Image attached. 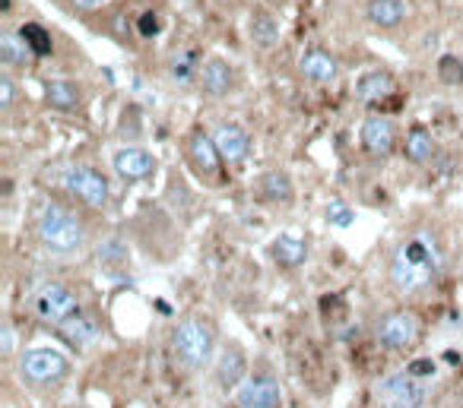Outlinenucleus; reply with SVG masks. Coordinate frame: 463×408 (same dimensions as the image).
<instances>
[{
    "instance_id": "1",
    "label": "nucleus",
    "mask_w": 463,
    "mask_h": 408,
    "mask_svg": "<svg viewBox=\"0 0 463 408\" xmlns=\"http://www.w3.org/2000/svg\"><path fill=\"white\" fill-rule=\"evenodd\" d=\"M442 266L444 256L442 247H438V237L432 231H419V235H413L397 247L391 260V279L397 291L416 295V291H422L442 276Z\"/></svg>"
},
{
    "instance_id": "2",
    "label": "nucleus",
    "mask_w": 463,
    "mask_h": 408,
    "mask_svg": "<svg viewBox=\"0 0 463 408\" xmlns=\"http://www.w3.org/2000/svg\"><path fill=\"white\" fill-rule=\"evenodd\" d=\"M38 237L48 250L55 254H73V250L83 247L86 241V229L83 221L73 212H67L63 206H45L42 219H38Z\"/></svg>"
},
{
    "instance_id": "3",
    "label": "nucleus",
    "mask_w": 463,
    "mask_h": 408,
    "mask_svg": "<svg viewBox=\"0 0 463 408\" xmlns=\"http://www.w3.org/2000/svg\"><path fill=\"white\" fill-rule=\"evenodd\" d=\"M175 352L188 367H204L213 352V329L204 320H184L175 329Z\"/></svg>"
},
{
    "instance_id": "4",
    "label": "nucleus",
    "mask_w": 463,
    "mask_h": 408,
    "mask_svg": "<svg viewBox=\"0 0 463 408\" xmlns=\"http://www.w3.org/2000/svg\"><path fill=\"white\" fill-rule=\"evenodd\" d=\"M63 187L71 190L80 203L92 209H102L108 203V180L102 178V171L89 165H73L63 171Z\"/></svg>"
},
{
    "instance_id": "5",
    "label": "nucleus",
    "mask_w": 463,
    "mask_h": 408,
    "mask_svg": "<svg viewBox=\"0 0 463 408\" xmlns=\"http://www.w3.org/2000/svg\"><path fill=\"white\" fill-rule=\"evenodd\" d=\"M188 159H190V168H194L200 178L213 180V184H219L223 180V153H219L216 139L210 137V133L204 130H194L188 137Z\"/></svg>"
},
{
    "instance_id": "6",
    "label": "nucleus",
    "mask_w": 463,
    "mask_h": 408,
    "mask_svg": "<svg viewBox=\"0 0 463 408\" xmlns=\"http://www.w3.org/2000/svg\"><path fill=\"white\" fill-rule=\"evenodd\" d=\"M32 304H36V313L45 323H63L67 317L77 313V295H73L71 288H63V285L51 282L38 291Z\"/></svg>"
},
{
    "instance_id": "7",
    "label": "nucleus",
    "mask_w": 463,
    "mask_h": 408,
    "mask_svg": "<svg viewBox=\"0 0 463 408\" xmlns=\"http://www.w3.org/2000/svg\"><path fill=\"white\" fill-rule=\"evenodd\" d=\"M67 374V358L55 348H32L22 354V377L32 383H55Z\"/></svg>"
},
{
    "instance_id": "8",
    "label": "nucleus",
    "mask_w": 463,
    "mask_h": 408,
    "mask_svg": "<svg viewBox=\"0 0 463 408\" xmlns=\"http://www.w3.org/2000/svg\"><path fill=\"white\" fill-rule=\"evenodd\" d=\"M419 339V317L409 311L387 313L378 323V342L387 348H409Z\"/></svg>"
},
{
    "instance_id": "9",
    "label": "nucleus",
    "mask_w": 463,
    "mask_h": 408,
    "mask_svg": "<svg viewBox=\"0 0 463 408\" xmlns=\"http://www.w3.org/2000/svg\"><path fill=\"white\" fill-rule=\"evenodd\" d=\"M299 77L315 86H330L340 79V61L327 48H305L299 54Z\"/></svg>"
},
{
    "instance_id": "10",
    "label": "nucleus",
    "mask_w": 463,
    "mask_h": 408,
    "mask_svg": "<svg viewBox=\"0 0 463 408\" xmlns=\"http://www.w3.org/2000/svg\"><path fill=\"white\" fill-rule=\"evenodd\" d=\"M114 171H118L121 180L134 184V180H147L156 174V155L147 153V149H137V146H124L118 149L112 159Z\"/></svg>"
},
{
    "instance_id": "11",
    "label": "nucleus",
    "mask_w": 463,
    "mask_h": 408,
    "mask_svg": "<svg viewBox=\"0 0 463 408\" xmlns=\"http://www.w3.org/2000/svg\"><path fill=\"white\" fill-rule=\"evenodd\" d=\"M200 89L210 98H225L235 89V67H232L225 57H206L204 67H200Z\"/></svg>"
},
{
    "instance_id": "12",
    "label": "nucleus",
    "mask_w": 463,
    "mask_h": 408,
    "mask_svg": "<svg viewBox=\"0 0 463 408\" xmlns=\"http://www.w3.org/2000/svg\"><path fill=\"white\" fill-rule=\"evenodd\" d=\"M397 146V133H393V124L387 118H366L362 124V149H366L372 159H387Z\"/></svg>"
},
{
    "instance_id": "13",
    "label": "nucleus",
    "mask_w": 463,
    "mask_h": 408,
    "mask_svg": "<svg viewBox=\"0 0 463 408\" xmlns=\"http://www.w3.org/2000/svg\"><path fill=\"white\" fill-rule=\"evenodd\" d=\"M416 380H419V377H413L407 371V374H400V377H391V380L381 387V393H384V399L391 402V408H422L425 389H422Z\"/></svg>"
},
{
    "instance_id": "14",
    "label": "nucleus",
    "mask_w": 463,
    "mask_h": 408,
    "mask_svg": "<svg viewBox=\"0 0 463 408\" xmlns=\"http://www.w3.org/2000/svg\"><path fill=\"white\" fill-rule=\"evenodd\" d=\"M32 61H38V57L22 42L20 29H4V35H0V63H4V70L7 73H20V70L32 67Z\"/></svg>"
},
{
    "instance_id": "15",
    "label": "nucleus",
    "mask_w": 463,
    "mask_h": 408,
    "mask_svg": "<svg viewBox=\"0 0 463 408\" xmlns=\"http://www.w3.org/2000/svg\"><path fill=\"white\" fill-rule=\"evenodd\" d=\"M213 139H216L219 153H223V159L229 162V165H239V162H245L248 153H251V137H248L239 124H219L216 130H213Z\"/></svg>"
},
{
    "instance_id": "16",
    "label": "nucleus",
    "mask_w": 463,
    "mask_h": 408,
    "mask_svg": "<svg viewBox=\"0 0 463 408\" xmlns=\"http://www.w3.org/2000/svg\"><path fill=\"white\" fill-rule=\"evenodd\" d=\"M241 408H280V387L274 377H254L239 389Z\"/></svg>"
},
{
    "instance_id": "17",
    "label": "nucleus",
    "mask_w": 463,
    "mask_h": 408,
    "mask_svg": "<svg viewBox=\"0 0 463 408\" xmlns=\"http://www.w3.org/2000/svg\"><path fill=\"white\" fill-rule=\"evenodd\" d=\"M248 35H251V42L257 45V48H274V45H280V20H276L270 10L264 7H254L251 16H248Z\"/></svg>"
},
{
    "instance_id": "18",
    "label": "nucleus",
    "mask_w": 463,
    "mask_h": 408,
    "mask_svg": "<svg viewBox=\"0 0 463 408\" xmlns=\"http://www.w3.org/2000/svg\"><path fill=\"white\" fill-rule=\"evenodd\" d=\"M45 104L51 111H63V114H71L83 104V89H80L73 79H48L45 83Z\"/></svg>"
},
{
    "instance_id": "19",
    "label": "nucleus",
    "mask_w": 463,
    "mask_h": 408,
    "mask_svg": "<svg viewBox=\"0 0 463 408\" xmlns=\"http://www.w3.org/2000/svg\"><path fill=\"white\" fill-rule=\"evenodd\" d=\"M200 67H204L200 54L188 48V51H175V54L169 57V63H165V73H169V83L188 89L190 83H197V79H200Z\"/></svg>"
},
{
    "instance_id": "20",
    "label": "nucleus",
    "mask_w": 463,
    "mask_h": 408,
    "mask_svg": "<svg viewBox=\"0 0 463 408\" xmlns=\"http://www.w3.org/2000/svg\"><path fill=\"white\" fill-rule=\"evenodd\" d=\"M393 92V77L387 70H368L356 79V98L362 104H378Z\"/></svg>"
},
{
    "instance_id": "21",
    "label": "nucleus",
    "mask_w": 463,
    "mask_h": 408,
    "mask_svg": "<svg viewBox=\"0 0 463 408\" xmlns=\"http://www.w3.org/2000/svg\"><path fill=\"white\" fill-rule=\"evenodd\" d=\"M366 16L375 29H400L403 20H407V0H368Z\"/></svg>"
},
{
    "instance_id": "22",
    "label": "nucleus",
    "mask_w": 463,
    "mask_h": 408,
    "mask_svg": "<svg viewBox=\"0 0 463 408\" xmlns=\"http://www.w3.org/2000/svg\"><path fill=\"white\" fill-rule=\"evenodd\" d=\"M270 254H274V260L280 266L295 270V266H302L305 260H308V244L299 241V237H292V235H280L274 241V247H270Z\"/></svg>"
},
{
    "instance_id": "23",
    "label": "nucleus",
    "mask_w": 463,
    "mask_h": 408,
    "mask_svg": "<svg viewBox=\"0 0 463 408\" xmlns=\"http://www.w3.org/2000/svg\"><path fill=\"white\" fill-rule=\"evenodd\" d=\"M61 336L67 342H71L73 348H86L89 342H96V336H98V329H96V323L92 320H86V317H67L61 323Z\"/></svg>"
},
{
    "instance_id": "24",
    "label": "nucleus",
    "mask_w": 463,
    "mask_h": 408,
    "mask_svg": "<svg viewBox=\"0 0 463 408\" xmlns=\"http://www.w3.org/2000/svg\"><path fill=\"white\" fill-rule=\"evenodd\" d=\"M20 35H22V42L32 48V54H36L38 61L55 54V38H51V32L42 26V22H22Z\"/></svg>"
},
{
    "instance_id": "25",
    "label": "nucleus",
    "mask_w": 463,
    "mask_h": 408,
    "mask_svg": "<svg viewBox=\"0 0 463 408\" xmlns=\"http://www.w3.org/2000/svg\"><path fill=\"white\" fill-rule=\"evenodd\" d=\"M403 153H407V159L413 162V165H422V162L435 159V137L428 130H422V127H416V130H409Z\"/></svg>"
},
{
    "instance_id": "26",
    "label": "nucleus",
    "mask_w": 463,
    "mask_h": 408,
    "mask_svg": "<svg viewBox=\"0 0 463 408\" xmlns=\"http://www.w3.org/2000/svg\"><path fill=\"white\" fill-rule=\"evenodd\" d=\"M260 196L270 203H289L295 196L292 190V180H289V174L282 171H267L264 178H260Z\"/></svg>"
},
{
    "instance_id": "27",
    "label": "nucleus",
    "mask_w": 463,
    "mask_h": 408,
    "mask_svg": "<svg viewBox=\"0 0 463 408\" xmlns=\"http://www.w3.org/2000/svg\"><path fill=\"white\" fill-rule=\"evenodd\" d=\"M216 377L223 387H235V383L245 377V354H241L239 348H225V354L219 358Z\"/></svg>"
},
{
    "instance_id": "28",
    "label": "nucleus",
    "mask_w": 463,
    "mask_h": 408,
    "mask_svg": "<svg viewBox=\"0 0 463 408\" xmlns=\"http://www.w3.org/2000/svg\"><path fill=\"white\" fill-rule=\"evenodd\" d=\"M438 79L444 86H463V57L457 54L438 57Z\"/></svg>"
},
{
    "instance_id": "29",
    "label": "nucleus",
    "mask_w": 463,
    "mask_h": 408,
    "mask_svg": "<svg viewBox=\"0 0 463 408\" xmlns=\"http://www.w3.org/2000/svg\"><path fill=\"white\" fill-rule=\"evenodd\" d=\"M134 32L140 35V38H147V42H156V38H159V32H162V20H159V13H153V10H147V13H140V16H137Z\"/></svg>"
},
{
    "instance_id": "30",
    "label": "nucleus",
    "mask_w": 463,
    "mask_h": 408,
    "mask_svg": "<svg viewBox=\"0 0 463 408\" xmlns=\"http://www.w3.org/2000/svg\"><path fill=\"white\" fill-rule=\"evenodd\" d=\"M327 219H330V225H340V229H346V225H352V209L346 206V203H340V200H333L327 206Z\"/></svg>"
},
{
    "instance_id": "31",
    "label": "nucleus",
    "mask_w": 463,
    "mask_h": 408,
    "mask_svg": "<svg viewBox=\"0 0 463 408\" xmlns=\"http://www.w3.org/2000/svg\"><path fill=\"white\" fill-rule=\"evenodd\" d=\"M13 98H16V83L7 70H4V77H0V111H4V114L13 111Z\"/></svg>"
},
{
    "instance_id": "32",
    "label": "nucleus",
    "mask_w": 463,
    "mask_h": 408,
    "mask_svg": "<svg viewBox=\"0 0 463 408\" xmlns=\"http://www.w3.org/2000/svg\"><path fill=\"white\" fill-rule=\"evenodd\" d=\"M63 4H67L73 13H96V10L105 7L108 0H63Z\"/></svg>"
},
{
    "instance_id": "33",
    "label": "nucleus",
    "mask_w": 463,
    "mask_h": 408,
    "mask_svg": "<svg viewBox=\"0 0 463 408\" xmlns=\"http://www.w3.org/2000/svg\"><path fill=\"white\" fill-rule=\"evenodd\" d=\"M407 371H409L413 377H428L432 371H435V364H432V361H413V364H409Z\"/></svg>"
},
{
    "instance_id": "34",
    "label": "nucleus",
    "mask_w": 463,
    "mask_h": 408,
    "mask_svg": "<svg viewBox=\"0 0 463 408\" xmlns=\"http://www.w3.org/2000/svg\"><path fill=\"white\" fill-rule=\"evenodd\" d=\"M10 348H13V336H10V329H4V354H10Z\"/></svg>"
}]
</instances>
